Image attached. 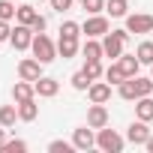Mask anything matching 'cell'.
Masks as SVG:
<instances>
[{"label": "cell", "mask_w": 153, "mask_h": 153, "mask_svg": "<svg viewBox=\"0 0 153 153\" xmlns=\"http://www.w3.org/2000/svg\"><path fill=\"white\" fill-rule=\"evenodd\" d=\"M117 63L123 66V72H126V78H135V75H138V66H141L138 54H120V57H117Z\"/></svg>", "instance_id": "cell-15"}, {"label": "cell", "mask_w": 153, "mask_h": 153, "mask_svg": "<svg viewBox=\"0 0 153 153\" xmlns=\"http://www.w3.org/2000/svg\"><path fill=\"white\" fill-rule=\"evenodd\" d=\"M129 39V30H111V33H105V39H102V54L105 57H111V60H117L120 54H123V42Z\"/></svg>", "instance_id": "cell-1"}, {"label": "cell", "mask_w": 153, "mask_h": 153, "mask_svg": "<svg viewBox=\"0 0 153 153\" xmlns=\"http://www.w3.org/2000/svg\"><path fill=\"white\" fill-rule=\"evenodd\" d=\"M33 87H36V96H42V99H51V96H57V90H60V81L57 78H42L39 81H33Z\"/></svg>", "instance_id": "cell-10"}, {"label": "cell", "mask_w": 153, "mask_h": 153, "mask_svg": "<svg viewBox=\"0 0 153 153\" xmlns=\"http://www.w3.org/2000/svg\"><path fill=\"white\" fill-rule=\"evenodd\" d=\"M12 96H15V102H27V99H33L36 96V87H33V81H18L15 87H12Z\"/></svg>", "instance_id": "cell-14"}, {"label": "cell", "mask_w": 153, "mask_h": 153, "mask_svg": "<svg viewBox=\"0 0 153 153\" xmlns=\"http://www.w3.org/2000/svg\"><path fill=\"white\" fill-rule=\"evenodd\" d=\"M78 30H81V27L75 24V21H66V24L60 27V33H66V36H78Z\"/></svg>", "instance_id": "cell-32"}, {"label": "cell", "mask_w": 153, "mask_h": 153, "mask_svg": "<svg viewBox=\"0 0 153 153\" xmlns=\"http://www.w3.org/2000/svg\"><path fill=\"white\" fill-rule=\"evenodd\" d=\"M30 51H33V57H36L39 63H51V60L57 57V45H54V42H51L45 33H36V36H33Z\"/></svg>", "instance_id": "cell-2"}, {"label": "cell", "mask_w": 153, "mask_h": 153, "mask_svg": "<svg viewBox=\"0 0 153 153\" xmlns=\"http://www.w3.org/2000/svg\"><path fill=\"white\" fill-rule=\"evenodd\" d=\"M48 3H51V6L57 9V12H66V9L72 6V0H48Z\"/></svg>", "instance_id": "cell-34"}, {"label": "cell", "mask_w": 153, "mask_h": 153, "mask_svg": "<svg viewBox=\"0 0 153 153\" xmlns=\"http://www.w3.org/2000/svg\"><path fill=\"white\" fill-rule=\"evenodd\" d=\"M144 147H147V150H150V153H153V135H150V138H147V144H144Z\"/></svg>", "instance_id": "cell-36"}, {"label": "cell", "mask_w": 153, "mask_h": 153, "mask_svg": "<svg viewBox=\"0 0 153 153\" xmlns=\"http://www.w3.org/2000/svg\"><path fill=\"white\" fill-rule=\"evenodd\" d=\"M120 99H135V84H132V78H126L123 84H120Z\"/></svg>", "instance_id": "cell-28"}, {"label": "cell", "mask_w": 153, "mask_h": 153, "mask_svg": "<svg viewBox=\"0 0 153 153\" xmlns=\"http://www.w3.org/2000/svg\"><path fill=\"white\" fill-rule=\"evenodd\" d=\"M150 78H153V63H150Z\"/></svg>", "instance_id": "cell-38"}, {"label": "cell", "mask_w": 153, "mask_h": 153, "mask_svg": "<svg viewBox=\"0 0 153 153\" xmlns=\"http://www.w3.org/2000/svg\"><path fill=\"white\" fill-rule=\"evenodd\" d=\"M15 18H18V24H33V21L39 18V12H36L33 6H18V12H15Z\"/></svg>", "instance_id": "cell-22"}, {"label": "cell", "mask_w": 153, "mask_h": 153, "mask_svg": "<svg viewBox=\"0 0 153 153\" xmlns=\"http://www.w3.org/2000/svg\"><path fill=\"white\" fill-rule=\"evenodd\" d=\"M90 84H93V81H90V75H87L84 69H81V72H75V75H72V87H75V90H87Z\"/></svg>", "instance_id": "cell-24"}, {"label": "cell", "mask_w": 153, "mask_h": 153, "mask_svg": "<svg viewBox=\"0 0 153 153\" xmlns=\"http://www.w3.org/2000/svg\"><path fill=\"white\" fill-rule=\"evenodd\" d=\"M42 66H45V63H39L36 57L21 60V63H18V78H24V81H39V78H42Z\"/></svg>", "instance_id": "cell-5"}, {"label": "cell", "mask_w": 153, "mask_h": 153, "mask_svg": "<svg viewBox=\"0 0 153 153\" xmlns=\"http://www.w3.org/2000/svg\"><path fill=\"white\" fill-rule=\"evenodd\" d=\"M6 144V135H3V129H0V147H3Z\"/></svg>", "instance_id": "cell-37"}, {"label": "cell", "mask_w": 153, "mask_h": 153, "mask_svg": "<svg viewBox=\"0 0 153 153\" xmlns=\"http://www.w3.org/2000/svg\"><path fill=\"white\" fill-rule=\"evenodd\" d=\"M45 24H48V21H45V15H39V18H36V21H33L30 27H33L36 33H42V30H45Z\"/></svg>", "instance_id": "cell-35"}, {"label": "cell", "mask_w": 153, "mask_h": 153, "mask_svg": "<svg viewBox=\"0 0 153 153\" xmlns=\"http://www.w3.org/2000/svg\"><path fill=\"white\" fill-rule=\"evenodd\" d=\"M90 39H96V36H105L108 33V18H102V15H90L87 21H84V27H81Z\"/></svg>", "instance_id": "cell-7"}, {"label": "cell", "mask_w": 153, "mask_h": 153, "mask_svg": "<svg viewBox=\"0 0 153 153\" xmlns=\"http://www.w3.org/2000/svg\"><path fill=\"white\" fill-rule=\"evenodd\" d=\"M15 117H18L15 105H0V126H12Z\"/></svg>", "instance_id": "cell-23"}, {"label": "cell", "mask_w": 153, "mask_h": 153, "mask_svg": "<svg viewBox=\"0 0 153 153\" xmlns=\"http://www.w3.org/2000/svg\"><path fill=\"white\" fill-rule=\"evenodd\" d=\"M33 36H36V30H33L30 24H15V30H12L9 42H12L18 51H27V48L33 45Z\"/></svg>", "instance_id": "cell-3"}, {"label": "cell", "mask_w": 153, "mask_h": 153, "mask_svg": "<svg viewBox=\"0 0 153 153\" xmlns=\"http://www.w3.org/2000/svg\"><path fill=\"white\" fill-rule=\"evenodd\" d=\"M72 144H75V150H90L96 144V138H93V132L87 126H78V129L72 132Z\"/></svg>", "instance_id": "cell-11"}, {"label": "cell", "mask_w": 153, "mask_h": 153, "mask_svg": "<svg viewBox=\"0 0 153 153\" xmlns=\"http://www.w3.org/2000/svg\"><path fill=\"white\" fill-rule=\"evenodd\" d=\"M12 36V27H9V21H3V18H0V42H3V39H9Z\"/></svg>", "instance_id": "cell-33"}, {"label": "cell", "mask_w": 153, "mask_h": 153, "mask_svg": "<svg viewBox=\"0 0 153 153\" xmlns=\"http://www.w3.org/2000/svg\"><path fill=\"white\" fill-rule=\"evenodd\" d=\"M0 150H6V153H15V150H18V153H21V150H27V144H24V141H6Z\"/></svg>", "instance_id": "cell-31"}, {"label": "cell", "mask_w": 153, "mask_h": 153, "mask_svg": "<svg viewBox=\"0 0 153 153\" xmlns=\"http://www.w3.org/2000/svg\"><path fill=\"white\" fill-rule=\"evenodd\" d=\"M48 150H51V153H69V150H75V144H66V141H51V144H48Z\"/></svg>", "instance_id": "cell-30"}, {"label": "cell", "mask_w": 153, "mask_h": 153, "mask_svg": "<svg viewBox=\"0 0 153 153\" xmlns=\"http://www.w3.org/2000/svg\"><path fill=\"white\" fill-rule=\"evenodd\" d=\"M15 12H18V9H15L12 0H0V18H3V21H9Z\"/></svg>", "instance_id": "cell-27"}, {"label": "cell", "mask_w": 153, "mask_h": 153, "mask_svg": "<svg viewBox=\"0 0 153 153\" xmlns=\"http://www.w3.org/2000/svg\"><path fill=\"white\" fill-rule=\"evenodd\" d=\"M135 114H138V120H153V99L150 96H141V99H135Z\"/></svg>", "instance_id": "cell-16"}, {"label": "cell", "mask_w": 153, "mask_h": 153, "mask_svg": "<svg viewBox=\"0 0 153 153\" xmlns=\"http://www.w3.org/2000/svg\"><path fill=\"white\" fill-rule=\"evenodd\" d=\"M108 12H111V18H126V12H129V3L126 0H108Z\"/></svg>", "instance_id": "cell-21"}, {"label": "cell", "mask_w": 153, "mask_h": 153, "mask_svg": "<svg viewBox=\"0 0 153 153\" xmlns=\"http://www.w3.org/2000/svg\"><path fill=\"white\" fill-rule=\"evenodd\" d=\"M135 54H138V60H141V63H147V66H150V63H153V42H141Z\"/></svg>", "instance_id": "cell-25"}, {"label": "cell", "mask_w": 153, "mask_h": 153, "mask_svg": "<svg viewBox=\"0 0 153 153\" xmlns=\"http://www.w3.org/2000/svg\"><path fill=\"white\" fill-rule=\"evenodd\" d=\"M81 6L90 12V15H96V12H102V6H105V0H81Z\"/></svg>", "instance_id": "cell-29"}, {"label": "cell", "mask_w": 153, "mask_h": 153, "mask_svg": "<svg viewBox=\"0 0 153 153\" xmlns=\"http://www.w3.org/2000/svg\"><path fill=\"white\" fill-rule=\"evenodd\" d=\"M87 126H90V129L108 126V108H105L102 102H93V105H90V111H87Z\"/></svg>", "instance_id": "cell-6"}, {"label": "cell", "mask_w": 153, "mask_h": 153, "mask_svg": "<svg viewBox=\"0 0 153 153\" xmlns=\"http://www.w3.org/2000/svg\"><path fill=\"white\" fill-rule=\"evenodd\" d=\"M147 138H150L147 120H135V123L126 129V141H132V144H147Z\"/></svg>", "instance_id": "cell-9"}, {"label": "cell", "mask_w": 153, "mask_h": 153, "mask_svg": "<svg viewBox=\"0 0 153 153\" xmlns=\"http://www.w3.org/2000/svg\"><path fill=\"white\" fill-rule=\"evenodd\" d=\"M84 72L90 75V81H96L99 75H105V69H102V63H99V60H87V63H84Z\"/></svg>", "instance_id": "cell-26"}, {"label": "cell", "mask_w": 153, "mask_h": 153, "mask_svg": "<svg viewBox=\"0 0 153 153\" xmlns=\"http://www.w3.org/2000/svg\"><path fill=\"white\" fill-rule=\"evenodd\" d=\"M126 30L129 33H150L153 30V15H126Z\"/></svg>", "instance_id": "cell-8"}, {"label": "cell", "mask_w": 153, "mask_h": 153, "mask_svg": "<svg viewBox=\"0 0 153 153\" xmlns=\"http://www.w3.org/2000/svg\"><path fill=\"white\" fill-rule=\"evenodd\" d=\"M87 96H90V102H108L111 99V84H102V81H93L90 87H87Z\"/></svg>", "instance_id": "cell-13"}, {"label": "cell", "mask_w": 153, "mask_h": 153, "mask_svg": "<svg viewBox=\"0 0 153 153\" xmlns=\"http://www.w3.org/2000/svg\"><path fill=\"white\" fill-rule=\"evenodd\" d=\"M81 51H84V60H99V57H105V54H102V42H96V39H90V36H87V42L81 45Z\"/></svg>", "instance_id": "cell-17"}, {"label": "cell", "mask_w": 153, "mask_h": 153, "mask_svg": "<svg viewBox=\"0 0 153 153\" xmlns=\"http://www.w3.org/2000/svg\"><path fill=\"white\" fill-rule=\"evenodd\" d=\"M105 78H108L111 84H123V81H126V72H123L120 63H111V66L105 69Z\"/></svg>", "instance_id": "cell-20"}, {"label": "cell", "mask_w": 153, "mask_h": 153, "mask_svg": "<svg viewBox=\"0 0 153 153\" xmlns=\"http://www.w3.org/2000/svg\"><path fill=\"white\" fill-rule=\"evenodd\" d=\"M132 84H135V99H141V96H150L153 93V78H132Z\"/></svg>", "instance_id": "cell-19"}, {"label": "cell", "mask_w": 153, "mask_h": 153, "mask_svg": "<svg viewBox=\"0 0 153 153\" xmlns=\"http://www.w3.org/2000/svg\"><path fill=\"white\" fill-rule=\"evenodd\" d=\"M36 114H39V108H36V102L33 99H27V102H18V120H36Z\"/></svg>", "instance_id": "cell-18"}, {"label": "cell", "mask_w": 153, "mask_h": 153, "mask_svg": "<svg viewBox=\"0 0 153 153\" xmlns=\"http://www.w3.org/2000/svg\"><path fill=\"white\" fill-rule=\"evenodd\" d=\"M96 144L102 147V150H108V153H120L123 150V138L114 132V129H99V138H96Z\"/></svg>", "instance_id": "cell-4"}, {"label": "cell", "mask_w": 153, "mask_h": 153, "mask_svg": "<svg viewBox=\"0 0 153 153\" xmlns=\"http://www.w3.org/2000/svg\"><path fill=\"white\" fill-rule=\"evenodd\" d=\"M57 54H60L63 60H66V57H75V54H78V36H66V33H60Z\"/></svg>", "instance_id": "cell-12"}]
</instances>
